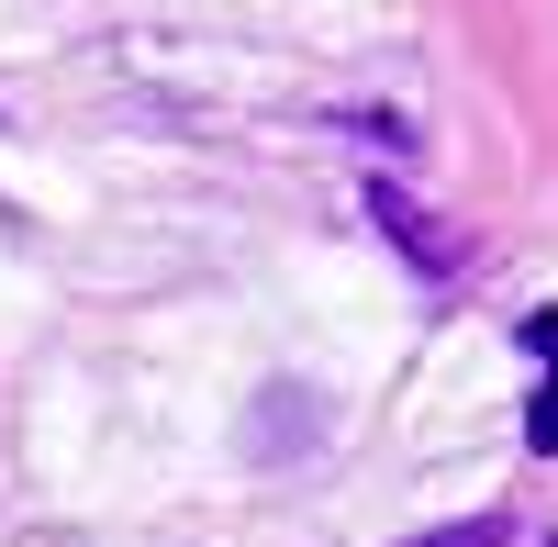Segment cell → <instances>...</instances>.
<instances>
[{"mask_svg":"<svg viewBox=\"0 0 558 547\" xmlns=\"http://www.w3.org/2000/svg\"><path fill=\"white\" fill-rule=\"evenodd\" d=\"M536 357H547V380H536V414H525V436H536V447H558V313H536Z\"/></svg>","mask_w":558,"mask_h":547,"instance_id":"obj_1","label":"cell"},{"mask_svg":"<svg viewBox=\"0 0 558 547\" xmlns=\"http://www.w3.org/2000/svg\"><path fill=\"white\" fill-rule=\"evenodd\" d=\"M413 547H502V525H492V514H470V525H436V536H413Z\"/></svg>","mask_w":558,"mask_h":547,"instance_id":"obj_2","label":"cell"}]
</instances>
